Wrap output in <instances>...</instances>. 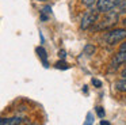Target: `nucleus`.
<instances>
[{
	"mask_svg": "<svg viewBox=\"0 0 126 125\" xmlns=\"http://www.w3.org/2000/svg\"><path fill=\"white\" fill-rule=\"evenodd\" d=\"M126 40V29H114L110 30L106 35H104V41L109 45H115L118 42H122Z\"/></svg>",
	"mask_w": 126,
	"mask_h": 125,
	"instance_id": "1",
	"label": "nucleus"
},
{
	"mask_svg": "<svg viewBox=\"0 0 126 125\" xmlns=\"http://www.w3.org/2000/svg\"><path fill=\"white\" fill-rule=\"evenodd\" d=\"M99 16H98V11H87L83 15L81 22H80V29L81 30H87L90 29L92 24H95L98 22Z\"/></svg>",
	"mask_w": 126,
	"mask_h": 125,
	"instance_id": "2",
	"label": "nucleus"
},
{
	"mask_svg": "<svg viewBox=\"0 0 126 125\" xmlns=\"http://www.w3.org/2000/svg\"><path fill=\"white\" fill-rule=\"evenodd\" d=\"M104 15H106V16H104L100 22H96V23H98V24H96V27H95L96 30L109 29V27H112L115 23H117V19H118L117 14H114V12L111 14V11H110V12H106Z\"/></svg>",
	"mask_w": 126,
	"mask_h": 125,
	"instance_id": "3",
	"label": "nucleus"
},
{
	"mask_svg": "<svg viewBox=\"0 0 126 125\" xmlns=\"http://www.w3.org/2000/svg\"><path fill=\"white\" fill-rule=\"evenodd\" d=\"M119 4H121V0H98V1H96L98 11L102 14L110 12V11L114 10V8Z\"/></svg>",
	"mask_w": 126,
	"mask_h": 125,
	"instance_id": "4",
	"label": "nucleus"
},
{
	"mask_svg": "<svg viewBox=\"0 0 126 125\" xmlns=\"http://www.w3.org/2000/svg\"><path fill=\"white\" fill-rule=\"evenodd\" d=\"M126 62V52H122L119 50L117 54H115V57L112 59V62H111V67L112 68H118L121 64H125Z\"/></svg>",
	"mask_w": 126,
	"mask_h": 125,
	"instance_id": "5",
	"label": "nucleus"
},
{
	"mask_svg": "<svg viewBox=\"0 0 126 125\" xmlns=\"http://www.w3.org/2000/svg\"><path fill=\"white\" fill-rule=\"evenodd\" d=\"M23 120L20 117H10V118H0V125H20Z\"/></svg>",
	"mask_w": 126,
	"mask_h": 125,
	"instance_id": "6",
	"label": "nucleus"
},
{
	"mask_svg": "<svg viewBox=\"0 0 126 125\" xmlns=\"http://www.w3.org/2000/svg\"><path fill=\"white\" fill-rule=\"evenodd\" d=\"M37 53H38L39 59L42 60V62H44L45 67H49V64H47V53H46V50H45L42 46H38V48H37Z\"/></svg>",
	"mask_w": 126,
	"mask_h": 125,
	"instance_id": "7",
	"label": "nucleus"
},
{
	"mask_svg": "<svg viewBox=\"0 0 126 125\" xmlns=\"http://www.w3.org/2000/svg\"><path fill=\"white\" fill-rule=\"evenodd\" d=\"M115 88H117L118 91H121V92H126V78L115 82Z\"/></svg>",
	"mask_w": 126,
	"mask_h": 125,
	"instance_id": "8",
	"label": "nucleus"
},
{
	"mask_svg": "<svg viewBox=\"0 0 126 125\" xmlns=\"http://www.w3.org/2000/svg\"><path fill=\"white\" fill-rule=\"evenodd\" d=\"M54 67H56V68H58V69H60V68H61V69H68L69 65L66 64L65 61H58V62H56Z\"/></svg>",
	"mask_w": 126,
	"mask_h": 125,
	"instance_id": "9",
	"label": "nucleus"
},
{
	"mask_svg": "<svg viewBox=\"0 0 126 125\" xmlns=\"http://www.w3.org/2000/svg\"><path fill=\"white\" fill-rule=\"evenodd\" d=\"M92 124H94V116H92V113H88L84 125H92Z\"/></svg>",
	"mask_w": 126,
	"mask_h": 125,
	"instance_id": "10",
	"label": "nucleus"
},
{
	"mask_svg": "<svg viewBox=\"0 0 126 125\" xmlns=\"http://www.w3.org/2000/svg\"><path fill=\"white\" fill-rule=\"evenodd\" d=\"M96 1H98V0H83V4H84L85 7H94V5L96 4Z\"/></svg>",
	"mask_w": 126,
	"mask_h": 125,
	"instance_id": "11",
	"label": "nucleus"
},
{
	"mask_svg": "<svg viewBox=\"0 0 126 125\" xmlns=\"http://www.w3.org/2000/svg\"><path fill=\"white\" fill-rule=\"evenodd\" d=\"M84 52H85L87 54H94V52H95V48H94L92 45H85Z\"/></svg>",
	"mask_w": 126,
	"mask_h": 125,
	"instance_id": "12",
	"label": "nucleus"
},
{
	"mask_svg": "<svg viewBox=\"0 0 126 125\" xmlns=\"http://www.w3.org/2000/svg\"><path fill=\"white\" fill-rule=\"evenodd\" d=\"M96 114H98V117L103 118L104 117V109L102 107V106H98V107H96Z\"/></svg>",
	"mask_w": 126,
	"mask_h": 125,
	"instance_id": "13",
	"label": "nucleus"
},
{
	"mask_svg": "<svg viewBox=\"0 0 126 125\" xmlns=\"http://www.w3.org/2000/svg\"><path fill=\"white\" fill-rule=\"evenodd\" d=\"M92 84L95 87H102V82L98 80V79H92Z\"/></svg>",
	"mask_w": 126,
	"mask_h": 125,
	"instance_id": "14",
	"label": "nucleus"
},
{
	"mask_svg": "<svg viewBox=\"0 0 126 125\" xmlns=\"http://www.w3.org/2000/svg\"><path fill=\"white\" fill-rule=\"evenodd\" d=\"M119 50H122V52H126V40H125V41H122V43H121V48H119Z\"/></svg>",
	"mask_w": 126,
	"mask_h": 125,
	"instance_id": "15",
	"label": "nucleus"
},
{
	"mask_svg": "<svg viewBox=\"0 0 126 125\" xmlns=\"http://www.w3.org/2000/svg\"><path fill=\"white\" fill-rule=\"evenodd\" d=\"M58 56L64 60V59H65V50H60V52H58Z\"/></svg>",
	"mask_w": 126,
	"mask_h": 125,
	"instance_id": "16",
	"label": "nucleus"
},
{
	"mask_svg": "<svg viewBox=\"0 0 126 125\" xmlns=\"http://www.w3.org/2000/svg\"><path fill=\"white\" fill-rule=\"evenodd\" d=\"M100 125H111L110 122H107V121H104V120H102L100 121Z\"/></svg>",
	"mask_w": 126,
	"mask_h": 125,
	"instance_id": "17",
	"label": "nucleus"
},
{
	"mask_svg": "<svg viewBox=\"0 0 126 125\" xmlns=\"http://www.w3.org/2000/svg\"><path fill=\"white\" fill-rule=\"evenodd\" d=\"M126 64V62H125ZM121 76H123V78H126V67H125V69L122 71V73H121Z\"/></svg>",
	"mask_w": 126,
	"mask_h": 125,
	"instance_id": "18",
	"label": "nucleus"
},
{
	"mask_svg": "<svg viewBox=\"0 0 126 125\" xmlns=\"http://www.w3.org/2000/svg\"><path fill=\"white\" fill-rule=\"evenodd\" d=\"M123 26H125V27H126V18H125V19H123Z\"/></svg>",
	"mask_w": 126,
	"mask_h": 125,
	"instance_id": "19",
	"label": "nucleus"
},
{
	"mask_svg": "<svg viewBox=\"0 0 126 125\" xmlns=\"http://www.w3.org/2000/svg\"><path fill=\"white\" fill-rule=\"evenodd\" d=\"M39 1H44V0H39Z\"/></svg>",
	"mask_w": 126,
	"mask_h": 125,
	"instance_id": "20",
	"label": "nucleus"
}]
</instances>
